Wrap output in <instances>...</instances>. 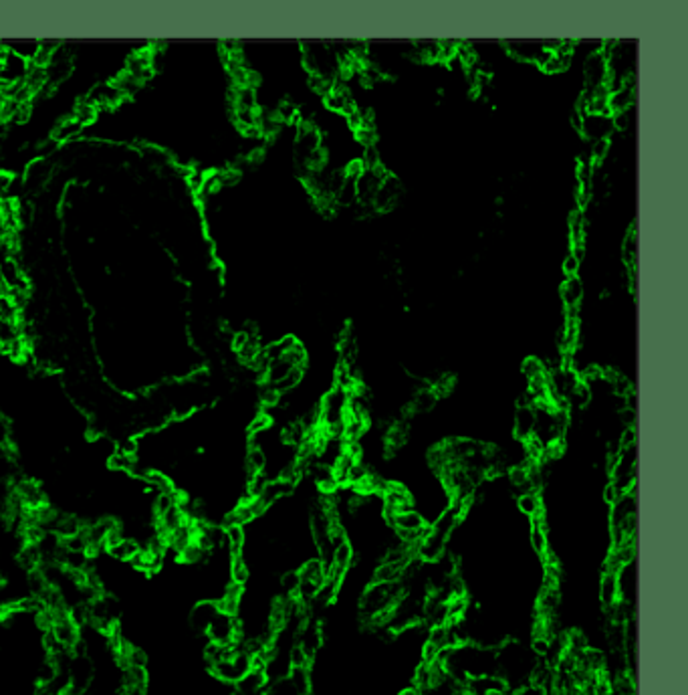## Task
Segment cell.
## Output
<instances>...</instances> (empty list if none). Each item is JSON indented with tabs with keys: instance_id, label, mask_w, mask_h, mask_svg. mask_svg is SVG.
<instances>
[{
	"instance_id": "1",
	"label": "cell",
	"mask_w": 688,
	"mask_h": 695,
	"mask_svg": "<svg viewBox=\"0 0 688 695\" xmlns=\"http://www.w3.org/2000/svg\"><path fill=\"white\" fill-rule=\"evenodd\" d=\"M535 431V410L533 406H517L512 417V433L519 441H527Z\"/></svg>"
},
{
	"instance_id": "2",
	"label": "cell",
	"mask_w": 688,
	"mask_h": 695,
	"mask_svg": "<svg viewBox=\"0 0 688 695\" xmlns=\"http://www.w3.org/2000/svg\"><path fill=\"white\" fill-rule=\"evenodd\" d=\"M560 297L563 307H577L581 306L583 299V283L579 277H569L561 283Z\"/></svg>"
},
{
	"instance_id": "3",
	"label": "cell",
	"mask_w": 688,
	"mask_h": 695,
	"mask_svg": "<svg viewBox=\"0 0 688 695\" xmlns=\"http://www.w3.org/2000/svg\"><path fill=\"white\" fill-rule=\"evenodd\" d=\"M325 576H327V568H325V564L321 562L319 558H309V560L299 568V578H301V582L313 584V586H317V588L323 586Z\"/></svg>"
},
{
	"instance_id": "4",
	"label": "cell",
	"mask_w": 688,
	"mask_h": 695,
	"mask_svg": "<svg viewBox=\"0 0 688 695\" xmlns=\"http://www.w3.org/2000/svg\"><path fill=\"white\" fill-rule=\"evenodd\" d=\"M600 600L602 604L609 609L620 600V590H618V574L614 572H604L600 578Z\"/></svg>"
},
{
	"instance_id": "5",
	"label": "cell",
	"mask_w": 688,
	"mask_h": 695,
	"mask_svg": "<svg viewBox=\"0 0 688 695\" xmlns=\"http://www.w3.org/2000/svg\"><path fill=\"white\" fill-rule=\"evenodd\" d=\"M216 614H218L216 602H200V604H196V609H194L192 614H190V623H192V627L196 630L206 632L209 625L212 623V618H214Z\"/></svg>"
},
{
	"instance_id": "6",
	"label": "cell",
	"mask_w": 688,
	"mask_h": 695,
	"mask_svg": "<svg viewBox=\"0 0 688 695\" xmlns=\"http://www.w3.org/2000/svg\"><path fill=\"white\" fill-rule=\"evenodd\" d=\"M161 560H164V554L152 548H142L131 558V564L142 572H158L161 568Z\"/></svg>"
},
{
	"instance_id": "7",
	"label": "cell",
	"mask_w": 688,
	"mask_h": 695,
	"mask_svg": "<svg viewBox=\"0 0 688 695\" xmlns=\"http://www.w3.org/2000/svg\"><path fill=\"white\" fill-rule=\"evenodd\" d=\"M244 465H246L249 477L258 475V473H265V469L269 465V459H267L265 449H260L256 445H251L249 451H246V457H244Z\"/></svg>"
},
{
	"instance_id": "8",
	"label": "cell",
	"mask_w": 688,
	"mask_h": 695,
	"mask_svg": "<svg viewBox=\"0 0 688 695\" xmlns=\"http://www.w3.org/2000/svg\"><path fill=\"white\" fill-rule=\"evenodd\" d=\"M105 550L110 552V556H113L115 560H129L131 562V558L142 550V546L135 540H131V538H121L119 542H115L113 546Z\"/></svg>"
},
{
	"instance_id": "9",
	"label": "cell",
	"mask_w": 688,
	"mask_h": 695,
	"mask_svg": "<svg viewBox=\"0 0 688 695\" xmlns=\"http://www.w3.org/2000/svg\"><path fill=\"white\" fill-rule=\"evenodd\" d=\"M634 97H636V93H634V91H630V89H626V87L618 89L616 93H609V97H608L609 113L614 115V113L628 112V110L634 105Z\"/></svg>"
},
{
	"instance_id": "10",
	"label": "cell",
	"mask_w": 688,
	"mask_h": 695,
	"mask_svg": "<svg viewBox=\"0 0 688 695\" xmlns=\"http://www.w3.org/2000/svg\"><path fill=\"white\" fill-rule=\"evenodd\" d=\"M436 403H438V396L434 394L432 388L422 387L418 388L414 396H412V410L414 413H428L436 406Z\"/></svg>"
},
{
	"instance_id": "11",
	"label": "cell",
	"mask_w": 688,
	"mask_h": 695,
	"mask_svg": "<svg viewBox=\"0 0 688 695\" xmlns=\"http://www.w3.org/2000/svg\"><path fill=\"white\" fill-rule=\"evenodd\" d=\"M517 507H519V512H521L523 516H527L529 519H533V517H537V516H541V514H543V507H541L539 495H537V493H533V491H529V493H521V495L517 498Z\"/></svg>"
},
{
	"instance_id": "12",
	"label": "cell",
	"mask_w": 688,
	"mask_h": 695,
	"mask_svg": "<svg viewBox=\"0 0 688 695\" xmlns=\"http://www.w3.org/2000/svg\"><path fill=\"white\" fill-rule=\"evenodd\" d=\"M402 574H404V566L382 562V564L376 568V572H373V582L394 584V582L402 580Z\"/></svg>"
},
{
	"instance_id": "13",
	"label": "cell",
	"mask_w": 688,
	"mask_h": 695,
	"mask_svg": "<svg viewBox=\"0 0 688 695\" xmlns=\"http://www.w3.org/2000/svg\"><path fill=\"white\" fill-rule=\"evenodd\" d=\"M521 372H523V376L527 378L529 382V380H533V378H537V376L547 374V366H545L543 360H539V358H535V356H529V358L523 360Z\"/></svg>"
},
{
	"instance_id": "14",
	"label": "cell",
	"mask_w": 688,
	"mask_h": 695,
	"mask_svg": "<svg viewBox=\"0 0 688 695\" xmlns=\"http://www.w3.org/2000/svg\"><path fill=\"white\" fill-rule=\"evenodd\" d=\"M178 556H180V560H182V562H186V564H196V562L204 560V558L209 556V552L200 548V546H198V542L194 540L192 544H188L186 548L178 554Z\"/></svg>"
},
{
	"instance_id": "15",
	"label": "cell",
	"mask_w": 688,
	"mask_h": 695,
	"mask_svg": "<svg viewBox=\"0 0 688 695\" xmlns=\"http://www.w3.org/2000/svg\"><path fill=\"white\" fill-rule=\"evenodd\" d=\"M230 578L237 584H244L249 580V566L244 562V558H230Z\"/></svg>"
},
{
	"instance_id": "16",
	"label": "cell",
	"mask_w": 688,
	"mask_h": 695,
	"mask_svg": "<svg viewBox=\"0 0 688 695\" xmlns=\"http://www.w3.org/2000/svg\"><path fill=\"white\" fill-rule=\"evenodd\" d=\"M281 586H283V590H285V595H287V597H295V595H297V590H299V586H301L299 572H295V570H289V572H285V574H283V578H281Z\"/></svg>"
},
{
	"instance_id": "17",
	"label": "cell",
	"mask_w": 688,
	"mask_h": 695,
	"mask_svg": "<svg viewBox=\"0 0 688 695\" xmlns=\"http://www.w3.org/2000/svg\"><path fill=\"white\" fill-rule=\"evenodd\" d=\"M362 164H364V168L366 170H371V168H376L378 164H382V152L376 148V144L373 145H366L364 148V152H362Z\"/></svg>"
},
{
	"instance_id": "18",
	"label": "cell",
	"mask_w": 688,
	"mask_h": 695,
	"mask_svg": "<svg viewBox=\"0 0 688 695\" xmlns=\"http://www.w3.org/2000/svg\"><path fill=\"white\" fill-rule=\"evenodd\" d=\"M579 267H581V263L577 261L571 253H567L565 257H563V261H561V271H563V275H565V279H569V277H577V273H579Z\"/></svg>"
},
{
	"instance_id": "19",
	"label": "cell",
	"mask_w": 688,
	"mask_h": 695,
	"mask_svg": "<svg viewBox=\"0 0 688 695\" xmlns=\"http://www.w3.org/2000/svg\"><path fill=\"white\" fill-rule=\"evenodd\" d=\"M583 113L581 112H577V110H574L571 112V126L576 128V131H581V128H583Z\"/></svg>"
},
{
	"instance_id": "20",
	"label": "cell",
	"mask_w": 688,
	"mask_h": 695,
	"mask_svg": "<svg viewBox=\"0 0 688 695\" xmlns=\"http://www.w3.org/2000/svg\"><path fill=\"white\" fill-rule=\"evenodd\" d=\"M6 443H8V424L0 417V445H6Z\"/></svg>"
},
{
	"instance_id": "21",
	"label": "cell",
	"mask_w": 688,
	"mask_h": 695,
	"mask_svg": "<svg viewBox=\"0 0 688 695\" xmlns=\"http://www.w3.org/2000/svg\"><path fill=\"white\" fill-rule=\"evenodd\" d=\"M482 695H507V691H487V694Z\"/></svg>"
}]
</instances>
